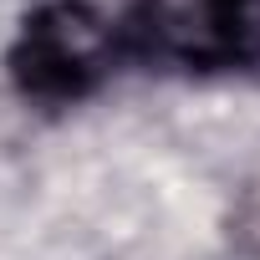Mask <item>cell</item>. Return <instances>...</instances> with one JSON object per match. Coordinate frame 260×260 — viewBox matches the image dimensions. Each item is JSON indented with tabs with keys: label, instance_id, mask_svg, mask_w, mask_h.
<instances>
[{
	"label": "cell",
	"instance_id": "6da1fadb",
	"mask_svg": "<svg viewBox=\"0 0 260 260\" xmlns=\"http://www.w3.org/2000/svg\"><path fill=\"white\" fill-rule=\"evenodd\" d=\"M117 61V31L87 0H51L36 16H26L11 46V77L21 97L67 107L82 102Z\"/></svg>",
	"mask_w": 260,
	"mask_h": 260
},
{
	"label": "cell",
	"instance_id": "7a4b0ae2",
	"mask_svg": "<svg viewBox=\"0 0 260 260\" xmlns=\"http://www.w3.org/2000/svg\"><path fill=\"white\" fill-rule=\"evenodd\" d=\"M138 41L179 67L219 72L260 61V0H138Z\"/></svg>",
	"mask_w": 260,
	"mask_h": 260
}]
</instances>
